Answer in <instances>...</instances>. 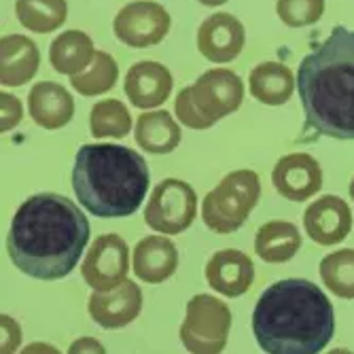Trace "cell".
I'll return each instance as SVG.
<instances>
[{
  "label": "cell",
  "instance_id": "1",
  "mask_svg": "<svg viewBox=\"0 0 354 354\" xmlns=\"http://www.w3.org/2000/svg\"><path fill=\"white\" fill-rule=\"evenodd\" d=\"M89 242L83 210L59 193L30 196L15 212L7 250L13 266L37 280L66 278Z\"/></svg>",
  "mask_w": 354,
  "mask_h": 354
},
{
  "label": "cell",
  "instance_id": "2",
  "mask_svg": "<svg viewBox=\"0 0 354 354\" xmlns=\"http://www.w3.org/2000/svg\"><path fill=\"white\" fill-rule=\"evenodd\" d=\"M252 333L270 354H316L335 333L333 304L310 280H278L254 306Z\"/></svg>",
  "mask_w": 354,
  "mask_h": 354
},
{
  "label": "cell",
  "instance_id": "3",
  "mask_svg": "<svg viewBox=\"0 0 354 354\" xmlns=\"http://www.w3.org/2000/svg\"><path fill=\"white\" fill-rule=\"evenodd\" d=\"M306 125L335 140H354V30L335 26L297 68Z\"/></svg>",
  "mask_w": 354,
  "mask_h": 354
},
{
  "label": "cell",
  "instance_id": "4",
  "mask_svg": "<svg viewBox=\"0 0 354 354\" xmlns=\"http://www.w3.org/2000/svg\"><path fill=\"white\" fill-rule=\"evenodd\" d=\"M149 183V166L134 149L121 145H83L75 157V196L93 216H132L145 202Z\"/></svg>",
  "mask_w": 354,
  "mask_h": 354
},
{
  "label": "cell",
  "instance_id": "5",
  "mask_svg": "<svg viewBox=\"0 0 354 354\" xmlns=\"http://www.w3.org/2000/svg\"><path fill=\"white\" fill-rule=\"evenodd\" d=\"M261 198V180L252 170H236L225 176L202 204V218L214 234H234L246 223Z\"/></svg>",
  "mask_w": 354,
  "mask_h": 354
},
{
  "label": "cell",
  "instance_id": "6",
  "mask_svg": "<svg viewBox=\"0 0 354 354\" xmlns=\"http://www.w3.org/2000/svg\"><path fill=\"white\" fill-rule=\"evenodd\" d=\"M232 329L230 306L212 297L196 295L187 304V314L180 325V339L189 352L216 354L227 346Z\"/></svg>",
  "mask_w": 354,
  "mask_h": 354
},
{
  "label": "cell",
  "instance_id": "7",
  "mask_svg": "<svg viewBox=\"0 0 354 354\" xmlns=\"http://www.w3.org/2000/svg\"><path fill=\"white\" fill-rule=\"evenodd\" d=\"M198 214V196L191 185L178 178L159 183L145 208V221L151 230L176 236L191 227Z\"/></svg>",
  "mask_w": 354,
  "mask_h": 354
},
{
  "label": "cell",
  "instance_id": "8",
  "mask_svg": "<svg viewBox=\"0 0 354 354\" xmlns=\"http://www.w3.org/2000/svg\"><path fill=\"white\" fill-rule=\"evenodd\" d=\"M170 13L159 5L153 3V0H136V3L125 5L115 21H113V30L115 37L134 49H145V47H153L159 45L170 30Z\"/></svg>",
  "mask_w": 354,
  "mask_h": 354
},
{
  "label": "cell",
  "instance_id": "9",
  "mask_svg": "<svg viewBox=\"0 0 354 354\" xmlns=\"http://www.w3.org/2000/svg\"><path fill=\"white\" fill-rule=\"evenodd\" d=\"M130 272V248L117 234H102L91 242L81 266L85 282L95 291H109L127 280Z\"/></svg>",
  "mask_w": 354,
  "mask_h": 354
},
{
  "label": "cell",
  "instance_id": "10",
  "mask_svg": "<svg viewBox=\"0 0 354 354\" xmlns=\"http://www.w3.org/2000/svg\"><path fill=\"white\" fill-rule=\"evenodd\" d=\"M189 87L200 111L214 123L236 113L244 102V83L230 68H212Z\"/></svg>",
  "mask_w": 354,
  "mask_h": 354
},
{
  "label": "cell",
  "instance_id": "11",
  "mask_svg": "<svg viewBox=\"0 0 354 354\" xmlns=\"http://www.w3.org/2000/svg\"><path fill=\"white\" fill-rule=\"evenodd\" d=\"M276 191L288 202H306L323 187L320 164L308 153H291L278 159L272 172Z\"/></svg>",
  "mask_w": 354,
  "mask_h": 354
},
{
  "label": "cell",
  "instance_id": "12",
  "mask_svg": "<svg viewBox=\"0 0 354 354\" xmlns=\"http://www.w3.org/2000/svg\"><path fill=\"white\" fill-rule=\"evenodd\" d=\"M142 310V291L136 282L125 280L109 291H95L87 301V312L102 329H121L134 323Z\"/></svg>",
  "mask_w": 354,
  "mask_h": 354
},
{
  "label": "cell",
  "instance_id": "13",
  "mask_svg": "<svg viewBox=\"0 0 354 354\" xmlns=\"http://www.w3.org/2000/svg\"><path fill=\"white\" fill-rule=\"evenodd\" d=\"M244 41L246 32L242 21L230 13L210 15L198 30V49L214 64H227L236 59L244 49Z\"/></svg>",
  "mask_w": 354,
  "mask_h": 354
},
{
  "label": "cell",
  "instance_id": "14",
  "mask_svg": "<svg viewBox=\"0 0 354 354\" xmlns=\"http://www.w3.org/2000/svg\"><path fill=\"white\" fill-rule=\"evenodd\" d=\"M306 234L320 246H333L346 240L352 230V210L337 196H323L304 212Z\"/></svg>",
  "mask_w": 354,
  "mask_h": 354
},
{
  "label": "cell",
  "instance_id": "15",
  "mask_svg": "<svg viewBox=\"0 0 354 354\" xmlns=\"http://www.w3.org/2000/svg\"><path fill=\"white\" fill-rule=\"evenodd\" d=\"M254 280L250 257L236 248L216 250L206 263V282L216 293L227 297L244 295Z\"/></svg>",
  "mask_w": 354,
  "mask_h": 354
},
{
  "label": "cell",
  "instance_id": "16",
  "mask_svg": "<svg viewBox=\"0 0 354 354\" xmlns=\"http://www.w3.org/2000/svg\"><path fill=\"white\" fill-rule=\"evenodd\" d=\"M125 95L136 109H155L172 93V75L159 62H136L125 75Z\"/></svg>",
  "mask_w": 354,
  "mask_h": 354
},
{
  "label": "cell",
  "instance_id": "17",
  "mask_svg": "<svg viewBox=\"0 0 354 354\" xmlns=\"http://www.w3.org/2000/svg\"><path fill=\"white\" fill-rule=\"evenodd\" d=\"M28 111L37 125L45 130H59L75 117V100L64 85L41 81L30 89Z\"/></svg>",
  "mask_w": 354,
  "mask_h": 354
},
{
  "label": "cell",
  "instance_id": "18",
  "mask_svg": "<svg viewBox=\"0 0 354 354\" xmlns=\"http://www.w3.org/2000/svg\"><path fill=\"white\" fill-rule=\"evenodd\" d=\"M41 68V53L37 43L21 37L7 35L0 41V83L5 87H19L35 79Z\"/></svg>",
  "mask_w": 354,
  "mask_h": 354
},
{
  "label": "cell",
  "instance_id": "19",
  "mask_svg": "<svg viewBox=\"0 0 354 354\" xmlns=\"http://www.w3.org/2000/svg\"><path fill=\"white\" fill-rule=\"evenodd\" d=\"M134 274L147 284H159L174 276L178 268V250L172 240L147 236L134 246Z\"/></svg>",
  "mask_w": 354,
  "mask_h": 354
},
{
  "label": "cell",
  "instance_id": "20",
  "mask_svg": "<svg viewBox=\"0 0 354 354\" xmlns=\"http://www.w3.org/2000/svg\"><path fill=\"white\" fill-rule=\"evenodd\" d=\"M248 87L254 100L266 106H282L295 91L293 71L280 62H263L254 66L248 77Z\"/></svg>",
  "mask_w": 354,
  "mask_h": 354
},
{
  "label": "cell",
  "instance_id": "21",
  "mask_svg": "<svg viewBox=\"0 0 354 354\" xmlns=\"http://www.w3.org/2000/svg\"><path fill=\"white\" fill-rule=\"evenodd\" d=\"M301 248V234L288 221H270L261 225L254 238V252L266 263H286Z\"/></svg>",
  "mask_w": 354,
  "mask_h": 354
},
{
  "label": "cell",
  "instance_id": "22",
  "mask_svg": "<svg viewBox=\"0 0 354 354\" xmlns=\"http://www.w3.org/2000/svg\"><path fill=\"white\" fill-rule=\"evenodd\" d=\"M136 145L153 155H168L180 145V127L168 111L142 113L136 121Z\"/></svg>",
  "mask_w": 354,
  "mask_h": 354
},
{
  "label": "cell",
  "instance_id": "23",
  "mask_svg": "<svg viewBox=\"0 0 354 354\" xmlns=\"http://www.w3.org/2000/svg\"><path fill=\"white\" fill-rule=\"evenodd\" d=\"M93 55H95L93 43L81 30L62 32L51 43V49H49L51 66L59 75H68V77L83 73L91 64Z\"/></svg>",
  "mask_w": 354,
  "mask_h": 354
},
{
  "label": "cell",
  "instance_id": "24",
  "mask_svg": "<svg viewBox=\"0 0 354 354\" xmlns=\"http://www.w3.org/2000/svg\"><path fill=\"white\" fill-rule=\"evenodd\" d=\"M66 0H15L19 24L39 35H49L66 21Z\"/></svg>",
  "mask_w": 354,
  "mask_h": 354
},
{
  "label": "cell",
  "instance_id": "25",
  "mask_svg": "<svg viewBox=\"0 0 354 354\" xmlns=\"http://www.w3.org/2000/svg\"><path fill=\"white\" fill-rule=\"evenodd\" d=\"M89 130L95 138H125L132 130V115L115 98L95 102L89 115Z\"/></svg>",
  "mask_w": 354,
  "mask_h": 354
},
{
  "label": "cell",
  "instance_id": "26",
  "mask_svg": "<svg viewBox=\"0 0 354 354\" xmlns=\"http://www.w3.org/2000/svg\"><path fill=\"white\" fill-rule=\"evenodd\" d=\"M117 77L119 68L115 57L106 51H95L89 66L83 73L71 77V85L81 95H100L115 87Z\"/></svg>",
  "mask_w": 354,
  "mask_h": 354
},
{
  "label": "cell",
  "instance_id": "27",
  "mask_svg": "<svg viewBox=\"0 0 354 354\" xmlns=\"http://www.w3.org/2000/svg\"><path fill=\"white\" fill-rule=\"evenodd\" d=\"M320 278L329 291L342 299H354V248L327 254L320 261Z\"/></svg>",
  "mask_w": 354,
  "mask_h": 354
},
{
  "label": "cell",
  "instance_id": "28",
  "mask_svg": "<svg viewBox=\"0 0 354 354\" xmlns=\"http://www.w3.org/2000/svg\"><path fill=\"white\" fill-rule=\"evenodd\" d=\"M276 13L288 28L316 24L325 13V0H278Z\"/></svg>",
  "mask_w": 354,
  "mask_h": 354
},
{
  "label": "cell",
  "instance_id": "29",
  "mask_svg": "<svg viewBox=\"0 0 354 354\" xmlns=\"http://www.w3.org/2000/svg\"><path fill=\"white\" fill-rule=\"evenodd\" d=\"M174 111H176V119L191 127V130H208V127L214 125V121H210L202 111L200 106L196 104V100H193L191 95V87H185L178 91L176 95V102H174Z\"/></svg>",
  "mask_w": 354,
  "mask_h": 354
},
{
  "label": "cell",
  "instance_id": "30",
  "mask_svg": "<svg viewBox=\"0 0 354 354\" xmlns=\"http://www.w3.org/2000/svg\"><path fill=\"white\" fill-rule=\"evenodd\" d=\"M0 117H3V123H0V130L5 134L11 132L13 127L21 121V115H24V109H21V102L15 98V95L3 91L0 93Z\"/></svg>",
  "mask_w": 354,
  "mask_h": 354
},
{
  "label": "cell",
  "instance_id": "31",
  "mask_svg": "<svg viewBox=\"0 0 354 354\" xmlns=\"http://www.w3.org/2000/svg\"><path fill=\"white\" fill-rule=\"evenodd\" d=\"M0 320H3V337H5L3 352H13L19 346V325L11 316H3Z\"/></svg>",
  "mask_w": 354,
  "mask_h": 354
},
{
  "label": "cell",
  "instance_id": "32",
  "mask_svg": "<svg viewBox=\"0 0 354 354\" xmlns=\"http://www.w3.org/2000/svg\"><path fill=\"white\" fill-rule=\"evenodd\" d=\"M89 352V350H95V352H104V348L100 346V344H95L93 339H89V337H83V339H79L77 344H73L71 346V352Z\"/></svg>",
  "mask_w": 354,
  "mask_h": 354
},
{
  "label": "cell",
  "instance_id": "33",
  "mask_svg": "<svg viewBox=\"0 0 354 354\" xmlns=\"http://www.w3.org/2000/svg\"><path fill=\"white\" fill-rule=\"evenodd\" d=\"M198 3H202V5H206V7H218V5H223V3H227V0H198Z\"/></svg>",
  "mask_w": 354,
  "mask_h": 354
},
{
  "label": "cell",
  "instance_id": "34",
  "mask_svg": "<svg viewBox=\"0 0 354 354\" xmlns=\"http://www.w3.org/2000/svg\"><path fill=\"white\" fill-rule=\"evenodd\" d=\"M350 198H352V202H354V178L350 180Z\"/></svg>",
  "mask_w": 354,
  "mask_h": 354
}]
</instances>
